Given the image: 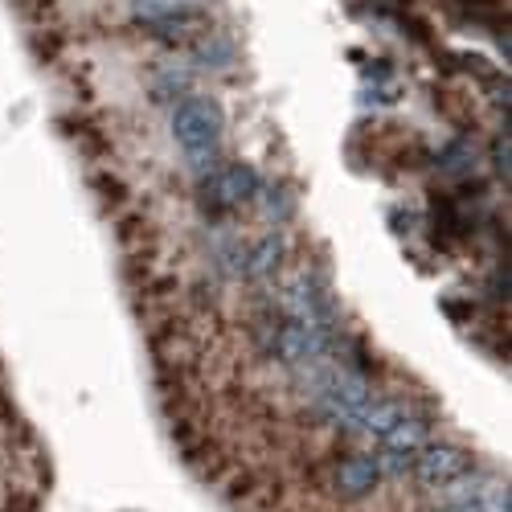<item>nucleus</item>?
<instances>
[{
    "instance_id": "obj_9",
    "label": "nucleus",
    "mask_w": 512,
    "mask_h": 512,
    "mask_svg": "<svg viewBox=\"0 0 512 512\" xmlns=\"http://www.w3.org/2000/svg\"><path fill=\"white\" fill-rule=\"evenodd\" d=\"M185 9H193V0H132V17H136L144 29H152V25H160V21H173V17H181Z\"/></svg>"
},
{
    "instance_id": "obj_12",
    "label": "nucleus",
    "mask_w": 512,
    "mask_h": 512,
    "mask_svg": "<svg viewBox=\"0 0 512 512\" xmlns=\"http://www.w3.org/2000/svg\"><path fill=\"white\" fill-rule=\"evenodd\" d=\"M492 168H496L500 177H508V132L492 140Z\"/></svg>"
},
{
    "instance_id": "obj_4",
    "label": "nucleus",
    "mask_w": 512,
    "mask_h": 512,
    "mask_svg": "<svg viewBox=\"0 0 512 512\" xmlns=\"http://www.w3.org/2000/svg\"><path fill=\"white\" fill-rule=\"evenodd\" d=\"M472 455H467L463 447H451V443H426L414 459L410 472L418 476L422 488H447L455 480H463L467 472H472Z\"/></svg>"
},
{
    "instance_id": "obj_10",
    "label": "nucleus",
    "mask_w": 512,
    "mask_h": 512,
    "mask_svg": "<svg viewBox=\"0 0 512 512\" xmlns=\"http://www.w3.org/2000/svg\"><path fill=\"white\" fill-rule=\"evenodd\" d=\"M472 160H476V148H472V140H467V136H455L439 152V168H443V173H463V168H472Z\"/></svg>"
},
{
    "instance_id": "obj_3",
    "label": "nucleus",
    "mask_w": 512,
    "mask_h": 512,
    "mask_svg": "<svg viewBox=\"0 0 512 512\" xmlns=\"http://www.w3.org/2000/svg\"><path fill=\"white\" fill-rule=\"evenodd\" d=\"M426 443H431V418H422V414L402 418L394 431L381 435V455H377L381 476H406Z\"/></svg>"
},
{
    "instance_id": "obj_1",
    "label": "nucleus",
    "mask_w": 512,
    "mask_h": 512,
    "mask_svg": "<svg viewBox=\"0 0 512 512\" xmlns=\"http://www.w3.org/2000/svg\"><path fill=\"white\" fill-rule=\"evenodd\" d=\"M222 136H226V115L222 107L205 99V95H185L173 107V140L185 152V160L193 168H213L222 152Z\"/></svg>"
},
{
    "instance_id": "obj_6",
    "label": "nucleus",
    "mask_w": 512,
    "mask_h": 512,
    "mask_svg": "<svg viewBox=\"0 0 512 512\" xmlns=\"http://www.w3.org/2000/svg\"><path fill=\"white\" fill-rule=\"evenodd\" d=\"M283 259H287V238H283V230H271V234H263L254 246H246L242 279L263 283V279H271V275L283 267Z\"/></svg>"
},
{
    "instance_id": "obj_5",
    "label": "nucleus",
    "mask_w": 512,
    "mask_h": 512,
    "mask_svg": "<svg viewBox=\"0 0 512 512\" xmlns=\"http://www.w3.org/2000/svg\"><path fill=\"white\" fill-rule=\"evenodd\" d=\"M377 484H381V463H377V455H345L336 463V472H332V488L340 492V496H349V500H361V496H369V492H377Z\"/></svg>"
},
{
    "instance_id": "obj_2",
    "label": "nucleus",
    "mask_w": 512,
    "mask_h": 512,
    "mask_svg": "<svg viewBox=\"0 0 512 512\" xmlns=\"http://www.w3.org/2000/svg\"><path fill=\"white\" fill-rule=\"evenodd\" d=\"M259 173L246 160H230L218 168H205V185H201V205L209 218H222L230 209H242L259 197Z\"/></svg>"
},
{
    "instance_id": "obj_11",
    "label": "nucleus",
    "mask_w": 512,
    "mask_h": 512,
    "mask_svg": "<svg viewBox=\"0 0 512 512\" xmlns=\"http://www.w3.org/2000/svg\"><path fill=\"white\" fill-rule=\"evenodd\" d=\"M267 213L275 218V226H283L291 213H295V201H291V193H287L283 185H271V189H267Z\"/></svg>"
},
{
    "instance_id": "obj_7",
    "label": "nucleus",
    "mask_w": 512,
    "mask_h": 512,
    "mask_svg": "<svg viewBox=\"0 0 512 512\" xmlns=\"http://www.w3.org/2000/svg\"><path fill=\"white\" fill-rule=\"evenodd\" d=\"M234 58H238L234 41L222 37V33H209V29L197 37V46H193V62L205 66V70H226V66H234Z\"/></svg>"
},
{
    "instance_id": "obj_8",
    "label": "nucleus",
    "mask_w": 512,
    "mask_h": 512,
    "mask_svg": "<svg viewBox=\"0 0 512 512\" xmlns=\"http://www.w3.org/2000/svg\"><path fill=\"white\" fill-rule=\"evenodd\" d=\"M193 91V74L185 66H160L152 78V99L168 103V99H185Z\"/></svg>"
}]
</instances>
